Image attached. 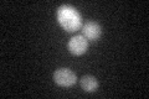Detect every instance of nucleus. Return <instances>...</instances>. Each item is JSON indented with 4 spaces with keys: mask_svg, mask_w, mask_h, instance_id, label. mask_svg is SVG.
<instances>
[{
    "mask_svg": "<svg viewBox=\"0 0 149 99\" xmlns=\"http://www.w3.org/2000/svg\"><path fill=\"white\" fill-rule=\"evenodd\" d=\"M57 21L62 29L68 32L80 30L82 26L81 15L71 5H61L57 9Z\"/></svg>",
    "mask_w": 149,
    "mask_h": 99,
    "instance_id": "f257e3e1",
    "label": "nucleus"
},
{
    "mask_svg": "<svg viewBox=\"0 0 149 99\" xmlns=\"http://www.w3.org/2000/svg\"><path fill=\"white\" fill-rule=\"evenodd\" d=\"M82 31H83V36H85L87 40H91V41L98 40L101 37V35H102L101 26L95 21L86 22L85 25H83V27H82Z\"/></svg>",
    "mask_w": 149,
    "mask_h": 99,
    "instance_id": "20e7f679",
    "label": "nucleus"
},
{
    "mask_svg": "<svg viewBox=\"0 0 149 99\" xmlns=\"http://www.w3.org/2000/svg\"><path fill=\"white\" fill-rule=\"evenodd\" d=\"M88 48V42L85 36H74L68 42V50L74 56H81L87 51Z\"/></svg>",
    "mask_w": 149,
    "mask_h": 99,
    "instance_id": "7ed1b4c3",
    "label": "nucleus"
},
{
    "mask_svg": "<svg viewBox=\"0 0 149 99\" xmlns=\"http://www.w3.org/2000/svg\"><path fill=\"white\" fill-rule=\"evenodd\" d=\"M81 87L85 92L92 93V92L97 91V88H98V82H97V79L92 76H83L81 78Z\"/></svg>",
    "mask_w": 149,
    "mask_h": 99,
    "instance_id": "39448f33",
    "label": "nucleus"
},
{
    "mask_svg": "<svg viewBox=\"0 0 149 99\" xmlns=\"http://www.w3.org/2000/svg\"><path fill=\"white\" fill-rule=\"evenodd\" d=\"M76 79H77L76 74L68 68H58L54 73V81L60 87H65V88L72 87L76 83Z\"/></svg>",
    "mask_w": 149,
    "mask_h": 99,
    "instance_id": "f03ea898",
    "label": "nucleus"
}]
</instances>
